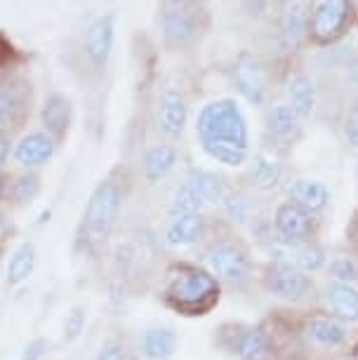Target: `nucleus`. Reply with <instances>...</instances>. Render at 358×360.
<instances>
[{"mask_svg": "<svg viewBox=\"0 0 358 360\" xmlns=\"http://www.w3.org/2000/svg\"><path fill=\"white\" fill-rule=\"evenodd\" d=\"M196 134L203 151L226 167H241L250 160V130L236 99H215L200 108Z\"/></svg>", "mask_w": 358, "mask_h": 360, "instance_id": "nucleus-1", "label": "nucleus"}, {"mask_svg": "<svg viewBox=\"0 0 358 360\" xmlns=\"http://www.w3.org/2000/svg\"><path fill=\"white\" fill-rule=\"evenodd\" d=\"M224 288L198 262H172L165 269L160 302L184 318L212 314L222 302Z\"/></svg>", "mask_w": 358, "mask_h": 360, "instance_id": "nucleus-2", "label": "nucleus"}, {"mask_svg": "<svg viewBox=\"0 0 358 360\" xmlns=\"http://www.w3.org/2000/svg\"><path fill=\"white\" fill-rule=\"evenodd\" d=\"M198 264L217 278L222 288L245 292L257 278V262L245 238L222 221V231H215L200 245Z\"/></svg>", "mask_w": 358, "mask_h": 360, "instance_id": "nucleus-3", "label": "nucleus"}, {"mask_svg": "<svg viewBox=\"0 0 358 360\" xmlns=\"http://www.w3.org/2000/svg\"><path fill=\"white\" fill-rule=\"evenodd\" d=\"M127 188L125 179L118 174H109L106 179H101L94 191L87 198V205L83 210V219L78 226V243L85 250L104 248L109 243V238L116 231L120 210L125 205Z\"/></svg>", "mask_w": 358, "mask_h": 360, "instance_id": "nucleus-4", "label": "nucleus"}, {"mask_svg": "<svg viewBox=\"0 0 358 360\" xmlns=\"http://www.w3.org/2000/svg\"><path fill=\"white\" fill-rule=\"evenodd\" d=\"M215 344L236 360H286V344L264 323H222L215 330Z\"/></svg>", "mask_w": 358, "mask_h": 360, "instance_id": "nucleus-5", "label": "nucleus"}, {"mask_svg": "<svg viewBox=\"0 0 358 360\" xmlns=\"http://www.w3.org/2000/svg\"><path fill=\"white\" fill-rule=\"evenodd\" d=\"M354 328L340 318L330 316L328 311H304L293 321L290 337L302 351L316 353H337L351 344Z\"/></svg>", "mask_w": 358, "mask_h": 360, "instance_id": "nucleus-6", "label": "nucleus"}, {"mask_svg": "<svg viewBox=\"0 0 358 360\" xmlns=\"http://www.w3.org/2000/svg\"><path fill=\"white\" fill-rule=\"evenodd\" d=\"M257 281L269 297H274L281 304H288V307H307L319 297L321 290L314 276L276 259H267L262 264L257 271Z\"/></svg>", "mask_w": 358, "mask_h": 360, "instance_id": "nucleus-7", "label": "nucleus"}, {"mask_svg": "<svg viewBox=\"0 0 358 360\" xmlns=\"http://www.w3.org/2000/svg\"><path fill=\"white\" fill-rule=\"evenodd\" d=\"M288 158H286V148L279 144H264L252 158L248 160L245 169V181L250 191H260V193H271L276 188L283 186L288 174Z\"/></svg>", "mask_w": 358, "mask_h": 360, "instance_id": "nucleus-8", "label": "nucleus"}, {"mask_svg": "<svg viewBox=\"0 0 358 360\" xmlns=\"http://www.w3.org/2000/svg\"><path fill=\"white\" fill-rule=\"evenodd\" d=\"M274 226V233L283 243H312L319 240L321 233V217L307 212L304 207L295 205L288 198L281 200L269 217Z\"/></svg>", "mask_w": 358, "mask_h": 360, "instance_id": "nucleus-9", "label": "nucleus"}, {"mask_svg": "<svg viewBox=\"0 0 358 360\" xmlns=\"http://www.w3.org/2000/svg\"><path fill=\"white\" fill-rule=\"evenodd\" d=\"M212 221L205 212H167L163 243L170 250L200 248L212 233Z\"/></svg>", "mask_w": 358, "mask_h": 360, "instance_id": "nucleus-10", "label": "nucleus"}, {"mask_svg": "<svg viewBox=\"0 0 358 360\" xmlns=\"http://www.w3.org/2000/svg\"><path fill=\"white\" fill-rule=\"evenodd\" d=\"M351 17V0H314L307 33L314 43L328 45L342 36Z\"/></svg>", "mask_w": 358, "mask_h": 360, "instance_id": "nucleus-11", "label": "nucleus"}, {"mask_svg": "<svg viewBox=\"0 0 358 360\" xmlns=\"http://www.w3.org/2000/svg\"><path fill=\"white\" fill-rule=\"evenodd\" d=\"M234 85L250 104L262 106L269 94V78L267 69L252 54H241L234 64Z\"/></svg>", "mask_w": 358, "mask_h": 360, "instance_id": "nucleus-12", "label": "nucleus"}, {"mask_svg": "<svg viewBox=\"0 0 358 360\" xmlns=\"http://www.w3.org/2000/svg\"><path fill=\"white\" fill-rule=\"evenodd\" d=\"M323 311L340 318L351 328H358V285L328 283L319 290Z\"/></svg>", "mask_w": 358, "mask_h": 360, "instance_id": "nucleus-13", "label": "nucleus"}, {"mask_svg": "<svg viewBox=\"0 0 358 360\" xmlns=\"http://www.w3.org/2000/svg\"><path fill=\"white\" fill-rule=\"evenodd\" d=\"M286 198L295 205L304 207L307 212H312L316 217H323V212L330 207L333 193L330 188L319 179H307V176H297L290 179L286 186Z\"/></svg>", "mask_w": 358, "mask_h": 360, "instance_id": "nucleus-14", "label": "nucleus"}, {"mask_svg": "<svg viewBox=\"0 0 358 360\" xmlns=\"http://www.w3.org/2000/svg\"><path fill=\"white\" fill-rule=\"evenodd\" d=\"M31 92L24 80L0 83V130H15L29 111Z\"/></svg>", "mask_w": 358, "mask_h": 360, "instance_id": "nucleus-15", "label": "nucleus"}, {"mask_svg": "<svg viewBox=\"0 0 358 360\" xmlns=\"http://www.w3.org/2000/svg\"><path fill=\"white\" fill-rule=\"evenodd\" d=\"M300 123L297 113L293 111V106L288 101H276V104H269L264 111V132L271 144L286 146L290 144L297 132H300Z\"/></svg>", "mask_w": 358, "mask_h": 360, "instance_id": "nucleus-16", "label": "nucleus"}, {"mask_svg": "<svg viewBox=\"0 0 358 360\" xmlns=\"http://www.w3.org/2000/svg\"><path fill=\"white\" fill-rule=\"evenodd\" d=\"M55 151H57L55 137H50L45 130L29 132L17 141L15 151H12V158H15L17 165L33 169V167H40V165H45V162H50Z\"/></svg>", "mask_w": 358, "mask_h": 360, "instance_id": "nucleus-17", "label": "nucleus"}, {"mask_svg": "<svg viewBox=\"0 0 358 360\" xmlns=\"http://www.w3.org/2000/svg\"><path fill=\"white\" fill-rule=\"evenodd\" d=\"M219 207L222 214H224V224H229L231 229H250L260 219L257 202H255V195L250 188H229Z\"/></svg>", "mask_w": 358, "mask_h": 360, "instance_id": "nucleus-18", "label": "nucleus"}, {"mask_svg": "<svg viewBox=\"0 0 358 360\" xmlns=\"http://www.w3.org/2000/svg\"><path fill=\"white\" fill-rule=\"evenodd\" d=\"M186 120H188V106H186L184 97H181V92L167 87L158 99L160 132L167 134V137H179L186 127Z\"/></svg>", "mask_w": 358, "mask_h": 360, "instance_id": "nucleus-19", "label": "nucleus"}, {"mask_svg": "<svg viewBox=\"0 0 358 360\" xmlns=\"http://www.w3.org/2000/svg\"><path fill=\"white\" fill-rule=\"evenodd\" d=\"M179 349L177 332L167 325H153L139 335V353L146 360H170Z\"/></svg>", "mask_w": 358, "mask_h": 360, "instance_id": "nucleus-20", "label": "nucleus"}, {"mask_svg": "<svg viewBox=\"0 0 358 360\" xmlns=\"http://www.w3.org/2000/svg\"><path fill=\"white\" fill-rule=\"evenodd\" d=\"M111 47H113V19L111 17L94 19L85 36V54L92 62V66H97V69L106 66Z\"/></svg>", "mask_w": 358, "mask_h": 360, "instance_id": "nucleus-21", "label": "nucleus"}, {"mask_svg": "<svg viewBox=\"0 0 358 360\" xmlns=\"http://www.w3.org/2000/svg\"><path fill=\"white\" fill-rule=\"evenodd\" d=\"M286 101L293 106V111L297 113V118L309 120L316 108V83L307 73H295L288 78L286 83Z\"/></svg>", "mask_w": 358, "mask_h": 360, "instance_id": "nucleus-22", "label": "nucleus"}, {"mask_svg": "<svg viewBox=\"0 0 358 360\" xmlns=\"http://www.w3.org/2000/svg\"><path fill=\"white\" fill-rule=\"evenodd\" d=\"M184 181L188 186L193 188L196 193L200 195L203 202L207 207L210 205H222L224 195L229 191L226 179L217 172H210V169H203V167H191L184 176Z\"/></svg>", "mask_w": 358, "mask_h": 360, "instance_id": "nucleus-23", "label": "nucleus"}, {"mask_svg": "<svg viewBox=\"0 0 358 360\" xmlns=\"http://www.w3.org/2000/svg\"><path fill=\"white\" fill-rule=\"evenodd\" d=\"M177 160H179V153L172 144H156L148 148L144 153V158H141V174H144L146 181L156 184V181L165 179V176L172 172Z\"/></svg>", "mask_w": 358, "mask_h": 360, "instance_id": "nucleus-24", "label": "nucleus"}, {"mask_svg": "<svg viewBox=\"0 0 358 360\" xmlns=\"http://www.w3.org/2000/svg\"><path fill=\"white\" fill-rule=\"evenodd\" d=\"M40 123H43V130L50 134V137H62L69 130L71 123V101L64 97V94H50L45 99L43 108H40Z\"/></svg>", "mask_w": 358, "mask_h": 360, "instance_id": "nucleus-25", "label": "nucleus"}, {"mask_svg": "<svg viewBox=\"0 0 358 360\" xmlns=\"http://www.w3.org/2000/svg\"><path fill=\"white\" fill-rule=\"evenodd\" d=\"M198 26H196V17L191 12H186L184 8H172L165 10L163 15V38L167 45L181 47L186 43H191Z\"/></svg>", "mask_w": 358, "mask_h": 360, "instance_id": "nucleus-26", "label": "nucleus"}, {"mask_svg": "<svg viewBox=\"0 0 358 360\" xmlns=\"http://www.w3.org/2000/svg\"><path fill=\"white\" fill-rule=\"evenodd\" d=\"M36 262H38L36 245H33L31 240L19 243V245L15 248V252L10 255L8 266H5V278H8V285L17 288V285L29 281L33 269H36Z\"/></svg>", "mask_w": 358, "mask_h": 360, "instance_id": "nucleus-27", "label": "nucleus"}, {"mask_svg": "<svg viewBox=\"0 0 358 360\" xmlns=\"http://www.w3.org/2000/svg\"><path fill=\"white\" fill-rule=\"evenodd\" d=\"M328 283H347L358 285V255L356 252H335L328 257V264L323 269Z\"/></svg>", "mask_w": 358, "mask_h": 360, "instance_id": "nucleus-28", "label": "nucleus"}, {"mask_svg": "<svg viewBox=\"0 0 358 360\" xmlns=\"http://www.w3.org/2000/svg\"><path fill=\"white\" fill-rule=\"evenodd\" d=\"M38 193H40V176L33 172H24L15 176V179H10L5 198L15 207H26L38 198Z\"/></svg>", "mask_w": 358, "mask_h": 360, "instance_id": "nucleus-29", "label": "nucleus"}, {"mask_svg": "<svg viewBox=\"0 0 358 360\" xmlns=\"http://www.w3.org/2000/svg\"><path fill=\"white\" fill-rule=\"evenodd\" d=\"M205 202L198 193L193 191L186 181H181L179 186H174V191L170 195V207L167 212H205Z\"/></svg>", "mask_w": 358, "mask_h": 360, "instance_id": "nucleus-30", "label": "nucleus"}, {"mask_svg": "<svg viewBox=\"0 0 358 360\" xmlns=\"http://www.w3.org/2000/svg\"><path fill=\"white\" fill-rule=\"evenodd\" d=\"M307 26H309V17L304 15V10L300 8V5H293L290 12L286 15V24H283V33H286V38L290 40V43H297V38L307 31Z\"/></svg>", "mask_w": 358, "mask_h": 360, "instance_id": "nucleus-31", "label": "nucleus"}, {"mask_svg": "<svg viewBox=\"0 0 358 360\" xmlns=\"http://www.w3.org/2000/svg\"><path fill=\"white\" fill-rule=\"evenodd\" d=\"M85 323H87V314L83 307H71L69 314L64 318V342L71 344L83 335L85 330Z\"/></svg>", "mask_w": 358, "mask_h": 360, "instance_id": "nucleus-32", "label": "nucleus"}, {"mask_svg": "<svg viewBox=\"0 0 358 360\" xmlns=\"http://www.w3.org/2000/svg\"><path fill=\"white\" fill-rule=\"evenodd\" d=\"M94 360H130V351H127L125 339L120 337H109L104 344L99 346Z\"/></svg>", "mask_w": 358, "mask_h": 360, "instance_id": "nucleus-33", "label": "nucleus"}, {"mask_svg": "<svg viewBox=\"0 0 358 360\" xmlns=\"http://www.w3.org/2000/svg\"><path fill=\"white\" fill-rule=\"evenodd\" d=\"M342 132H344V141H347L351 148H356V151H358V106L349 108L347 115H344Z\"/></svg>", "mask_w": 358, "mask_h": 360, "instance_id": "nucleus-34", "label": "nucleus"}, {"mask_svg": "<svg viewBox=\"0 0 358 360\" xmlns=\"http://www.w3.org/2000/svg\"><path fill=\"white\" fill-rule=\"evenodd\" d=\"M47 349H50V342H47L45 337H33L29 344L24 346L22 356H19V360H43Z\"/></svg>", "mask_w": 358, "mask_h": 360, "instance_id": "nucleus-35", "label": "nucleus"}, {"mask_svg": "<svg viewBox=\"0 0 358 360\" xmlns=\"http://www.w3.org/2000/svg\"><path fill=\"white\" fill-rule=\"evenodd\" d=\"M347 240H349L351 252H356V255H358V210H356L354 219H351V221H349V226H347Z\"/></svg>", "mask_w": 358, "mask_h": 360, "instance_id": "nucleus-36", "label": "nucleus"}, {"mask_svg": "<svg viewBox=\"0 0 358 360\" xmlns=\"http://www.w3.org/2000/svg\"><path fill=\"white\" fill-rule=\"evenodd\" d=\"M8 153H10V146L8 141H5V137H0V167L8 162Z\"/></svg>", "mask_w": 358, "mask_h": 360, "instance_id": "nucleus-37", "label": "nucleus"}, {"mask_svg": "<svg viewBox=\"0 0 358 360\" xmlns=\"http://www.w3.org/2000/svg\"><path fill=\"white\" fill-rule=\"evenodd\" d=\"M8 176H5L3 172H0V198H5V195H8Z\"/></svg>", "mask_w": 358, "mask_h": 360, "instance_id": "nucleus-38", "label": "nucleus"}, {"mask_svg": "<svg viewBox=\"0 0 358 360\" xmlns=\"http://www.w3.org/2000/svg\"><path fill=\"white\" fill-rule=\"evenodd\" d=\"M5 229H8V214H5L3 207H0V236H3Z\"/></svg>", "mask_w": 358, "mask_h": 360, "instance_id": "nucleus-39", "label": "nucleus"}, {"mask_svg": "<svg viewBox=\"0 0 358 360\" xmlns=\"http://www.w3.org/2000/svg\"><path fill=\"white\" fill-rule=\"evenodd\" d=\"M351 360H358V339L354 342V346H351Z\"/></svg>", "mask_w": 358, "mask_h": 360, "instance_id": "nucleus-40", "label": "nucleus"}, {"mask_svg": "<svg viewBox=\"0 0 358 360\" xmlns=\"http://www.w3.org/2000/svg\"><path fill=\"white\" fill-rule=\"evenodd\" d=\"M179 5H198V3H203V0H177Z\"/></svg>", "mask_w": 358, "mask_h": 360, "instance_id": "nucleus-41", "label": "nucleus"}, {"mask_svg": "<svg viewBox=\"0 0 358 360\" xmlns=\"http://www.w3.org/2000/svg\"><path fill=\"white\" fill-rule=\"evenodd\" d=\"M274 3H279V5H293L295 0H274Z\"/></svg>", "mask_w": 358, "mask_h": 360, "instance_id": "nucleus-42", "label": "nucleus"}, {"mask_svg": "<svg viewBox=\"0 0 358 360\" xmlns=\"http://www.w3.org/2000/svg\"><path fill=\"white\" fill-rule=\"evenodd\" d=\"M347 360H351V358H347Z\"/></svg>", "mask_w": 358, "mask_h": 360, "instance_id": "nucleus-43", "label": "nucleus"}]
</instances>
